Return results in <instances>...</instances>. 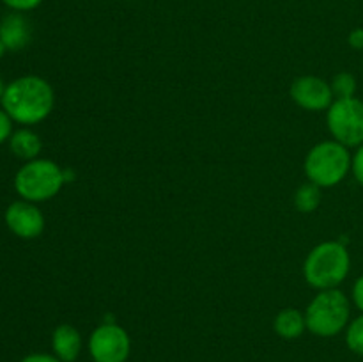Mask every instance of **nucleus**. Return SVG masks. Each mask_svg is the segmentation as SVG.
I'll return each mask as SVG.
<instances>
[{
    "label": "nucleus",
    "instance_id": "10",
    "mask_svg": "<svg viewBox=\"0 0 363 362\" xmlns=\"http://www.w3.org/2000/svg\"><path fill=\"white\" fill-rule=\"evenodd\" d=\"M82 334L69 323H60L52 334V350L62 362H74L82 353Z\"/></svg>",
    "mask_w": 363,
    "mask_h": 362
},
{
    "label": "nucleus",
    "instance_id": "19",
    "mask_svg": "<svg viewBox=\"0 0 363 362\" xmlns=\"http://www.w3.org/2000/svg\"><path fill=\"white\" fill-rule=\"evenodd\" d=\"M351 172H353L358 185L363 187V144L358 146L357 151H354L353 160H351Z\"/></svg>",
    "mask_w": 363,
    "mask_h": 362
},
{
    "label": "nucleus",
    "instance_id": "17",
    "mask_svg": "<svg viewBox=\"0 0 363 362\" xmlns=\"http://www.w3.org/2000/svg\"><path fill=\"white\" fill-rule=\"evenodd\" d=\"M0 2L14 13H25V11H32L41 6L43 0H0Z\"/></svg>",
    "mask_w": 363,
    "mask_h": 362
},
{
    "label": "nucleus",
    "instance_id": "20",
    "mask_svg": "<svg viewBox=\"0 0 363 362\" xmlns=\"http://www.w3.org/2000/svg\"><path fill=\"white\" fill-rule=\"evenodd\" d=\"M351 298H353V304L357 305L358 311L363 312V275L354 280L353 290H351Z\"/></svg>",
    "mask_w": 363,
    "mask_h": 362
},
{
    "label": "nucleus",
    "instance_id": "22",
    "mask_svg": "<svg viewBox=\"0 0 363 362\" xmlns=\"http://www.w3.org/2000/svg\"><path fill=\"white\" fill-rule=\"evenodd\" d=\"M347 43H350L351 48L363 50V28H354V31H351Z\"/></svg>",
    "mask_w": 363,
    "mask_h": 362
},
{
    "label": "nucleus",
    "instance_id": "2",
    "mask_svg": "<svg viewBox=\"0 0 363 362\" xmlns=\"http://www.w3.org/2000/svg\"><path fill=\"white\" fill-rule=\"evenodd\" d=\"M351 270V256L340 240L323 241L315 245L303 263V277L308 286L321 290H333L346 280Z\"/></svg>",
    "mask_w": 363,
    "mask_h": 362
},
{
    "label": "nucleus",
    "instance_id": "13",
    "mask_svg": "<svg viewBox=\"0 0 363 362\" xmlns=\"http://www.w3.org/2000/svg\"><path fill=\"white\" fill-rule=\"evenodd\" d=\"M275 334L282 339H298L301 334L307 330V322H305V312H300L298 309H284L275 316L273 322Z\"/></svg>",
    "mask_w": 363,
    "mask_h": 362
},
{
    "label": "nucleus",
    "instance_id": "4",
    "mask_svg": "<svg viewBox=\"0 0 363 362\" xmlns=\"http://www.w3.org/2000/svg\"><path fill=\"white\" fill-rule=\"evenodd\" d=\"M307 330L319 337H335L351 322V302L339 287L321 290L305 311Z\"/></svg>",
    "mask_w": 363,
    "mask_h": 362
},
{
    "label": "nucleus",
    "instance_id": "23",
    "mask_svg": "<svg viewBox=\"0 0 363 362\" xmlns=\"http://www.w3.org/2000/svg\"><path fill=\"white\" fill-rule=\"evenodd\" d=\"M6 82L2 80V77H0V102H2V96H4V92H6Z\"/></svg>",
    "mask_w": 363,
    "mask_h": 362
},
{
    "label": "nucleus",
    "instance_id": "18",
    "mask_svg": "<svg viewBox=\"0 0 363 362\" xmlns=\"http://www.w3.org/2000/svg\"><path fill=\"white\" fill-rule=\"evenodd\" d=\"M13 119H11L9 116H7L6 110L0 106V146L6 144V142H9L11 135H13Z\"/></svg>",
    "mask_w": 363,
    "mask_h": 362
},
{
    "label": "nucleus",
    "instance_id": "1",
    "mask_svg": "<svg viewBox=\"0 0 363 362\" xmlns=\"http://www.w3.org/2000/svg\"><path fill=\"white\" fill-rule=\"evenodd\" d=\"M0 106L21 126L43 123L55 106V92L48 80L38 75H23L6 85Z\"/></svg>",
    "mask_w": 363,
    "mask_h": 362
},
{
    "label": "nucleus",
    "instance_id": "5",
    "mask_svg": "<svg viewBox=\"0 0 363 362\" xmlns=\"http://www.w3.org/2000/svg\"><path fill=\"white\" fill-rule=\"evenodd\" d=\"M351 160L353 155L350 148L337 141H323L305 156V176L311 183L321 188L337 187L350 174Z\"/></svg>",
    "mask_w": 363,
    "mask_h": 362
},
{
    "label": "nucleus",
    "instance_id": "24",
    "mask_svg": "<svg viewBox=\"0 0 363 362\" xmlns=\"http://www.w3.org/2000/svg\"><path fill=\"white\" fill-rule=\"evenodd\" d=\"M6 52H7V48L2 45V41H0V60L4 59V55H6Z\"/></svg>",
    "mask_w": 363,
    "mask_h": 362
},
{
    "label": "nucleus",
    "instance_id": "3",
    "mask_svg": "<svg viewBox=\"0 0 363 362\" xmlns=\"http://www.w3.org/2000/svg\"><path fill=\"white\" fill-rule=\"evenodd\" d=\"M14 190L28 202H46L55 197L66 183V170L48 158L25 162L14 174Z\"/></svg>",
    "mask_w": 363,
    "mask_h": 362
},
{
    "label": "nucleus",
    "instance_id": "15",
    "mask_svg": "<svg viewBox=\"0 0 363 362\" xmlns=\"http://www.w3.org/2000/svg\"><path fill=\"white\" fill-rule=\"evenodd\" d=\"M330 85H332V91H333V96H335V99L354 98L358 89L357 78H354V75L347 73V71H342V73L335 75L333 80L330 82Z\"/></svg>",
    "mask_w": 363,
    "mask_h": 362
},
{
    "label": "nucleus",
    "instance_id": "8",
    "mask_svg": "<svg viewBox=\"0 0 363 362\" xmlns=\"http://www.w3.org/2000/svg\"><path fill=\"white\" fill-rule=\"evenodd\" d=\"M4 222H6L7 229L20 240H34V238L41 236L45 231L43 212L35 202L23 201V199H18L7 206L6 213H4Z\"/></svg>",
    "mask_w": 363,
    "mask_h": 362
},
{
    "label": "nucleus",
    "instance_id": "7",
    "mask_svg": "<svg viewBox=\"0 0 363 362\" xmlns=\"http://www.w3.org/2000/svg\"><path fill=\"white\" fill-rule=\"evenodd\" d=\"M92 362H126L131 353L130 334L117 323H101L89 336Z\"/></svg>",
    "mask_w": 363,
    "mask_h": 362
},
{
    "label": "nucleus",
    "instance_id": "16",
    "mask_svg": "<svg viewBox=\"0 0 363 362\" xmlns=\"http://www.w3.org/2000/svg\"><path fill=\"white\" fill-rule=\"evenodd\" d=\"M346 346L353 353L363 357V312L358 318L351 319L346 327Z\"/></svg>",
    "mask_w": 363,
    "mask_h": 362
},
{
    "label": "nucleus",
    "instance_id": "12",
    "mask_svg": "<svg viewBox=\"0 0 363 362\" xmlns=\"http://www.w3.org/2000/svg\"><path fill=\"white\" fill-rule=\"evenodd\" d=\"M7 144H9L11 153L16 158L23 160V162H30V160L39 158L43 149L41 137L28 126H21L18 130H14Z\"/></svg>",
    "mask_w": 363,
    "mask_h": 362
},
{
    "label": "nucleus",
    "instance_id": "11",
    "mask_svg": "<svg viewBox=\"0 0 363 362\" xmlns=\"http://www.w3.org/2000/svg\"><path fill=\"white\" fill-rule=\"evenodd\" d=\"M0 41L11 52L25 48L30 41V27L21 13H11L0 20Z\"/></svg>",
    "mask_w": 363,
    "mask_h": 362
},
{
    "label": "nucleus",
    "instance_id": "21",
    "mask_svg": "<svg viewBox=\"0 0 363 362\" xmlns=\"http://www.w3.org/2000/svg\"><path fill=\"white\" fill-rule=\"evenodd\" d=\"M20 362H62L53 353H28Z\"/></svg>",
    "mask_w": 363,
    "mask_h": 362
},
{
    "label": "nucleus",
    "instance_id": "9",
    "mask_svg": "<svg viewBox=\"0 0 363 362\" xmlns=\"http://www.w3.org/2000/svg\"><path fill=\"white\" fill-rule=\"evenodd\" d=\"M291 98L298 106H301L303 110H311V112L328 110L330 105L335 102L332 85L314 75L296 78L291 85Z\"/></svg>",
    "mask_w": 363,
    "mask_h": 362
},
{
    "label": "nucleus",
    "instance_id": "6",
    "mask_svg": "<svg viewBox=\"0 0 363 362\" xmlns=\"http://www.w3.org/2000/svg\"><path fill=\"white\" fill-rule=\"evenodd\" d=\"M326 124L333 141L346 148L363 144V102L354 98L335 99L326 110Z\"/></svg>",
    "mask_w": 363,
    "mask_h": 362
},
{
    "label": "nucleus",
    "instance_id": "14",
    "mask_svg": "<svg viewBox=\"0 0 363 362\" xmlns=\"http://www.w3.org/2000/svg\"><path fill=\"white\" fill-rule=\"evenodd\" d=\"M321 187L314 183H305L294 194V204L296 209L301 213H312L319 208L321 204Z\"/></svg>",
    "mask_w": 363,
    "mask_h": 362
}]
</instances>
